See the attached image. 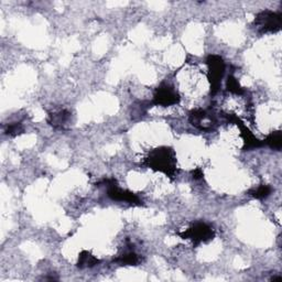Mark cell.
Returning <instances> with one entry per match:
<instances>
[{"label": "cell", "mask_w": 282, "mask_h": 282, "mask_svg": "<svg viewBox=\"0 0 282 282\" xmlns=\"http://www.w3.org/2000/svg\"><path fill=\"white\" fill-rule=\"evenodd\" d=\"M207 63H209L210 66V79L212 83V87L213 90H216L217 87L220 86V81L223 77V74H224V70H225L224 62H223L220 56L213 55L210 56Z\"/></svg>", "instance_id": "obj_4"}, {"label": "cell", "mask_w": 282, "mask_h": 282, "mask_svg": "<svg viewBox=\"0 0 282 282\" xmlns=\"http://www.w3.org/2000/svg\"><path fill=\"white\" fill-rule=\"evenodd\" d=\"M271 193V189L269 188L268 185H260L259 188H257L256 190H254L252 194L255 196L256 199H266L267 196H269Z\"/></svg>", "instance_id": "obj_10"}, {"label": "cell", "mask_w": 282, "mask_h": 282, "mask_svg": "<svg viewBox=\"0 0 282 282\" xmlns=\"http://www.w3.org/2000/svg\"><path fill=\"white\" fill-rule=\"evenodd\" d=\"M98 264V259L95 258L93 255H90L88 252H83L78 259V267L86 268L93 267V266Z\"/></svg>", "instance_id": "obj_7"}, {"label": "cell", "mask_w": 282, "mask_h": 282, "mask_svg": "<svg viewBox=\"0 0 282 282\" xmlns=\"http://www.w3.org/2000/svg\"><path fill=\"white\" fill-rule=\"evenodd\" d=\"M268 145L273 148L276 149V150H280L281 146H282V138H281V132L280 131H276L273 132L268 138H267V141Z\"/></svg>", "instance_id": "obj_9"}, {"label": "cell", "mask_w": 282, "mask_h": 282, "mask_svg": "<svg viewBox=\"0 0 282 282\" xmlns=\"http://www.w3.org/2000/svg\"><path fill=\"white\" fill-rule=\"evenodd\" d=\"M179 102V96L175 90L169 85H162L154 95V103L161 106H171Z\"/></svg>", "instance_id": "obj_5"}, {"label": "cell", "mask_w": 282, "mask_h": 282, "mask_svg": "<svg viewBox=\"0 0 282 282\" xmlns=\"http://www.w3.org/2000/svg\"><path fill=\"white\" fill-rule=\"evenodd\" d=\"M68 119V113L66 111H60V113L51 116V124L54 127H63Z\"/></svg>", "instance_id": "obj_8"}, {"label": "cell", "mask_w": 282, "mask_h": 282, "mask_svg": "<svg viewBox=\"0 0 282 282\" xmlns=\"http://www.w3.org/2000/svg\"><path fill=\"white\" fill-rule=\"evenodd\" d=\"M255 23L262 32H275L281 26V14L273 11H264L258 14Z\"/></svg>", "instance_id": "obj_2"}, {"label": "cell", "mask_w": 282, "mask_h": 282, "mask_svg": "<svg viewBox=\"0 0 282 282\" xmlns=\"http://www.w3.org/2000/svg\"><path fill=\"white\" fill-rule=\"evenodd\" d=\"M182 237L191 238L195 244H199L211 239L213 237V230L204 223H198V224H195L193 227H191L190 230L182 234Z\"/></svg>", "instance_id": "obj_3"}, {"label": "cell", "mask_w": 282, "mask_h": 282, "mask_svg": "<svg viewBox=\"0 0 282 282\" xmlns=\"http://www.w3.org/2000/svg\"><path fill=\"white\" fill-rule=\"evenodd\" d=\"M117 262L120 263L121 265L134 266L139 263L140 259L139 257H138V255L136 253L132 252V250H128V252H126L122 254L121 256H119V258L117 259Z\"/></svg>", "instance_id": "obj_6"}, {"label": "cell", "mask_w": 282, "mask_h": 282, "mask_svg": "<svg viewBox=\"0 0 282 282\" xmlns=\"http://www.w3.org/2000/svg\"><path fill=\"white\" fill-rule=\"evenodd\" d=\"M148 161L151 167L157 168L167 174H171L175 170L173 152L169 149L156 151L148 159Z\"/></svg>", "instance_id": "obj_1"}]
</instances>
